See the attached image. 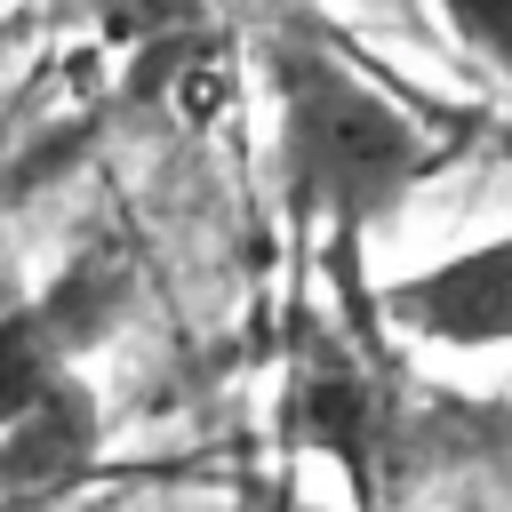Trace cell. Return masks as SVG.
Wrapping results in <instances>:
<instances>
[{
	"label": "cell",
	"mask_w": 512,
	"mask_h": 512,
	"mask_svg": "<svg viewBox=\"0 0 512 512\" xmlns=\"http://www.w3.org/2000/svg\"><path fill=\"white\" fill-rule=\"evenodd\" d=\"M272 112H280V192L296 216L328 224L336 256L360 248L432 168L440 144L400 112L360 64L328 56L320 40H280L272 48Z\"/></svg>",
	"instance_id": "obj_1"
},
{
	"label": "cell",
	"mask_w": 512,
	"mask_h": 512,
	"mask_svg": "<svg viewBox=\"0 0 512 512\" xmlns=\"http://www.w3.org/2000/svg\"><path fill=\"white\" fill-rule=\"evenodd\" d=\"M128 296H136L128 256L80 248L48 288H32L24 304L0 312V432H8L32 400H48L56 384L80 376V360L120 328Z\"/></svg>",
	"instance_id": "obj_2"
},
{
	"label": "cell",
	"mask_w": 512,
	"mask_h": 512,
	"mask_svg": "<svg viewBox=\"0 0 512 512\" xmlns=\"http://www.w3.org/2000/svg\"><path fill=\"white\" fill-rule=\"evenodd\" d=\"M384 320L440 352H504L512 344V232H488L440 264L384 280Z\"/></svg>",
	"instance_id": "obj_3"
},
{
	"label": "cell",
	"mask_w": 512,
	"mask_h": 512,
	"mask_svg": "<svg viewBox=\"0 0 512 512\" xmlns=\"http://www.w3.org/2000/svg\"><path fill=\"white\" fill-rule=\"evenodd\" d=\"M96 448H104V408L96 384L72 376L0 432V512H48L96 472Z\"/></svg>",
	"instance_id": "obj_4"
},
{
	"label": "cell",
	"mask_w": 512,
	"mask_h": 512,
	"mask_svg": "<svg viewBox=\"0 0 512 512\" xmlns=\"http://www.w3.org/2000/svg\"><path fill=\"white\" fill-rule=\"evenodd\" d=\"M88 24H96V40L160 64V56H184V40L208 24V8L200 0H88Z\"/></svg>",
	"instance_id": "obj_5"
},
{
	"label": "cell",
	"mask_w": 512,
	"mask_h": 512,
	"mask_svg": "<svg viewBox=\"0 0 512 512\" xmlns=\"http://www.w3.org/2000/svg\"><path fill=\"white\" fill-rule=\"evenodd\" d=\"M440 24L464 56H480L496 80H512V0H440Z\"/></svg>",
	"instance_id": "obj_6"
},
{
	"label": "cell",
	"mask_w": 512,
	"mask_h": 512,
	"mask_svg": "<svg viewBox=\"0 0 512 512\" xmlns=\"http://www.w3.org/2000/svg\"><path fill=\"white\" fill-rule=\"evenodd\" d=\"M264 512H312V496H304V488H296V480H280V488H272V496H264Z\"/></svg>",
	"instance_id": "obj_7"
}]
</instances>
